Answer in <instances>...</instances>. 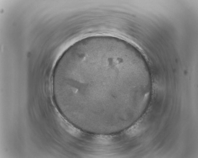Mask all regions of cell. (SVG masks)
Here are the masks:
<instances>
[{
  "label": "cell",
  "instance_id": "obj_1",
  "mask_svg": "<svg viewBox=\"0 0 198 158\" xmlns=\"http://www.w3.org/2000/svg\"><path fill=\"white\" fill-rule=\"evenodd\" d=\"M66 79L71 85L110 88L129 94L142 81L135 65L116 55L97 54L83 58L69 66Z\"/></svg>",
  "mask_w": 198,
  "mask_h": 158
}]
</instances>
